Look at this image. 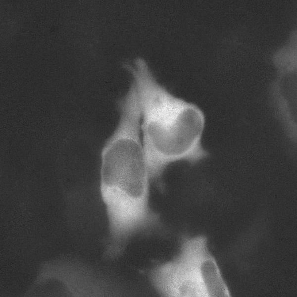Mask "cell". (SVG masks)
<instances>
[{"mask_svg": "<svg viewBox=\"0 0 297 297\" xmlns=\"http://www.w3.org/2000/svg\"><path fill=\"white\" fill-rule=\"evenodd\" d=\"M127 69L138 95L141 139L151 180H159L172 163L195 164L207 157L201 143L205 118L201 109L160 85L143 59H136Z\"/></svg>", "mask_w": 297, "mask_h": 297, "instance_id": "1", "label": "cell"}, {"mask_svg": "<svg viewBox=\"0 0 297 297\" xmlns=\"http://www.w3.org/2000/svg\"><path fill=\"white\" fill-rule=\"evenodd\" d=\"M203 236L184 237L178 253L149 273L152 287L168 297H230L215 259Z\"/></svg>", "mask_w": 297, "mask_h": 297, "instance_id": "2", "label": "cell"}]
</instances>
